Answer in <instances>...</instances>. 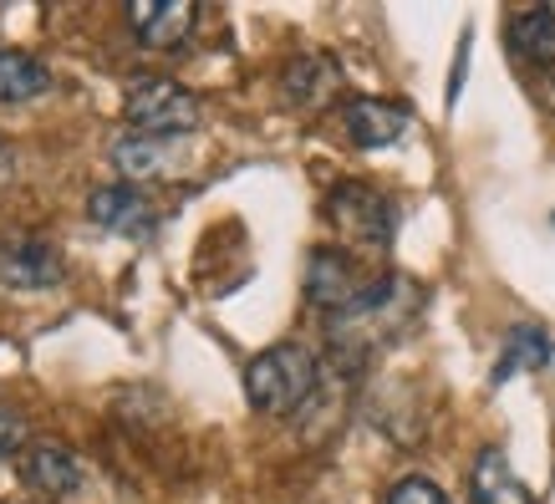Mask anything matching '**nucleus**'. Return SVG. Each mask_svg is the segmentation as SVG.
I'll return each mask as SVG.
<instances>
[{
    "instance_id": "nucleus-20",
    "label": "nucleus",
    "mask_w": 555,
    "mask_h": 504,
    "mask_svg": "<svg viewBox=\"0 0 555 504\" xmlns=\"http://www.w3.org/2000/svg\"><path fill=\"white\" fill-rule=\"evenodd\" d=\"M5 184H16V148L0 138V189Z\"/></svg>"
},
{
    "instance_id": "nucleus-13",
    "label": "nucleus",
    "mask_w": 555,
    "mask_h": 504,
    "mask_svg": "<svg viewBox=\"0 0 555 504\" xmlns=\"http://www.w3.org/2000/svg\"><path fill=\"white\" fill-rule=\"evenodd\" d=\"M509 51L530 62L540 72H555V11L551 5H530V11H515L505 26Z\"/></svg>"
},
{
    "instance_id": "nucleus-16",
    "label": "nucleus",
    "mask_w": 555,
    "mask_h": 504,
    "mask_svg": "<svg viewBox=\"0 0 555 504\" xmlns=\"http://www.w3.org/2000/svg\"><path fill=\"white\" fill-rule=\"evenodd\" d=\"M551 336H545V326H530V321H520V326H509L505 336V347H500V362H494V372H489V383L500 387L509 383L515 372H540V367H551Z\"/></svg>"
},
{
    "instance_id": "nucleus-9",
    "label": "nucleus",
    "mask_w": 555,
    "mask_h": 504,
    "mask_svg": "<svg viewBox=\"0 0 555 504\" xmlns=\"http://www.w3.org/2000/svg\"><path fill=\"white\" fill-rule=\"evenodd\" d=\"M194 21H199V11L189 0H133L128 5V26H133L138 47H149V51L184 47Z\"/></svg>"
},
{
    "instance_id": "nucleus-1",
    "label": "nucleus",
    "mask_w": 555,
    "mask_h": 504,
    "mask_svg": "<svg viewBox=\"0 0 555 504\" xmlns=\"http://www.w3.org/2000/svg\"><path fill=\"white\" fill-rule=\"evenodd\" d=\"M423 311V286L408 281L398 270H387L377 281H367V290L357 296V306H347L341 316H332V352L341 362H367L372 352L392 347L398 336H408V326L418 321Z\"/></svg>"
},
{
    "instance_id": "nucleus-5",
    "label": "nucleus",
    "mask_w": 555,
    "mask_h": 504,
    "mask_svg": "<svg viewBox=\"0 0 555 504\" xmlns=\"http://www.w3.org/2000/svg\"><path fill=\"white\" fill-rule=\"evenodd\" d=\"M362 290H367V281H362L357 260L341 245H317L311 250V260H306V306L311 311H321V316L332 321L347 306H357Z\"/></svg>"
},
{
    "instance_id": "nucleus-7",
    "label": "nucleus",
    "mask_w": 555,
    "mask_h": 504,
    "mask_svg": "<svg viewBox=\"0 0 555 504\" xmlns=\"http://www.w3.org/2000/svg\"><path fill=\"white\" fill-rule=\"evenodd\" d=\"M87 219L98 224V230H107V235H128V240H149L153 235V204L149 194L138 184H102L92 189V199H87Z\"/></svg>"
},
{
    "instance_id": "nucleus-12",
    "label": "nucleus",
    "mask_w": 555,
    "mask_h": 504,
    "mask_svg": "<svg viewBox=\"0 0 555 504\" xmlns=\"http://www.w3.org/2000/svg\"><path fill=\"white\" fill-rule=\"evenodd\" d=\"M341 87V67L332 62V56H321V51H306V56H296L286 72H281V92H286L291 107H326V102L337 98Z\"/></svg>"
},
{
    "instance_id": "nucleus-18",
    "label": "nucleus",
    "mask_w": 555,
    "mask_h": 504,
    "mask_svg": "<svg viewBox=\"0 0 555 504\" xmlns=\"http://www.w3.org/2000/svg\"><path fill=\"white\" fill-rule=\"evenodd\" d=\"M31 443H26V418H21L16 408H0V458L11 454H26Z\"/></svg>"
},
{
    "instance_id": "nucleus-17",
    "label": "nucleus",
    "mask_w": 555,
    "mask_h": 504,
    "mask_svg": "<svg viewBox=\"0 0 555 504\" xmlns=\"http://www.w3.org/2000/svg\"><path fill=\"white\" fill-rule=\"evenodd\" d=\"M387 504H454V500L428 474H408V479H398V484L387 489Z\"/></svg>"
},
{
    "instance_id": "nucleus-14",
    "label": "nucleus",
    "mask_w": 555,
    "mask_h": 504,
    "mask_svg": "<svg viewBox=\"0 0 555 504\" xmlns=\"http://www.w3.org/2000/svg\"><path fill=\"white\" fill-rule=\"evenodd\" d=\"M107 158H113V168L122 173V184H143V179H158V173H169L173 138L122 133V138H113V148H107Z\"/></svg>"
},
{
    "instance_id": "nucleus-15",
    "label": "nucleus",
    "mask_w": 555,
    "mask_h": 504,
    "mask_svg": "<svg viewBox=\"0 0 555 504\" xmlns=\"http://www.w3.org/2000/svg\"><path fill=\"white\" fill-rule=\"evenodd\" d=\"M56 77H51L47 62H36L31 51H11L0 47V107H21V102L47 98Z\"/></svg>"
},
{
    "instance_id": "nucleus-6",
    "label": "nucleus",
    "mask_w": 555,
    "mask_h": 504,
    "mask_svg": "<svg viewBox=\"0 0 555 504\" xmlns=\"http://www.w3.org/2000/svg\"><path fill=\"white\" fill-rule=\"evenodd\" d=\"M67 281L62 250L41 235H5L0 240V286L5 290H56Z\"/></svg>"
},
{
    "instance_id": "nucleus-19",
    "label": "nucleus",
    "mask_w": 555,
    "mask_h": 504,
    "mask_svg": "<svg viewBox=\"0 0 555 504\" xmlns=\"http://www.w3.org/2000/svg\"><path fill=\"white\" fill-rule=\"evenodd\" d=\"M469 31L459 36V56H454V72H449V92H443V102H449V107H454L459 102V92H464V72H469Z\"/></svg>"
},
{
    "instance_id": "nucleus-10",
    "label": "nucleus",
    "mask_w": 555,
    "mask_h": 504,
    "mask_svg": "<svg viewBox=\"0 0 555 504\" xmlns=\"http://www.w3.org/2000/svg\"><path fill=\"white\" fill-rule=\"evenodd\" d=\"M408 107L403 102H383V98H352L341 107V133L352 138L357 148H392L408 133Z\"/></svg>"
},
{
    "instance_id": "nucleus-11",
    "label": "nucleus",
    "mask_w": 555,
    "mask_h": 504,
    "mask_svg": "<svg viewBox=\"0 0 555 504\" xmlns=\"http://www.w3.org/2000/svg\"><path fill=\"white\" fill-rule=\"evenodd\" d=\"M469 504H535V494L525 489V479L515 474V464L505 458V449H479L469 469Z\"/></svg>"
},
{
    "instance_id": "nucleus-2",
    "label": "nucleus",
    "mask_w": 555,
    "mask_h": 504,
    "mask_svg": "<svg viewBox=\"0 0 555 504\" xmlns=\"http://www.w3.org/2000/svg\"><path fill=\"white\" fill-rule=\"evenodd\" d=\"M317 383H321V367L301 341H275L266 352H255L250 367H245V398L266 418H291L296 408L311 403Z\"/></svg>"
},
{
    "instance_id": "nucleus-8",
    "label": "nucleus",
    "mask_w": 555,
    "mask_h": 504,
    "mask_svg": "<svg viewBox=\"0 0 555 504\" xmlns=\"http://www.w3.org/2000/svg\"><path fill=\"white\" fill-rule=\"evenodd\" d=\"M21 479H26V489H36L41 500H72V494L82 489L87 469L67 443L47 438V443H31V449L21 454Z\"/></svg>"
},
{
    "instance_id": "nucleus-4",
    "label": "nucleus",
    "mask_w": 555,
    "mask_h": 504,
    "mask_svg": "<svg viewBox=\"0 0 555 504\" xmlns=\"http://www.w3.org/2000/svg\"><path fill=\"white\" fill-rule=\"evenodd\" d=\"M326 215L337 224V235L362 255H387L392 250V235H398V209L387 194H377L372 184H337L326 194Z\"/></svg>"
},
{
    "instance_id": "nucleus-3",
    "label": "nucleus",
    "mask_w": 555,
    "mask_h": 504,
    "mask_svg": "<svg viewBox=\"0 0 555 504\" xmlns=\"http://www.w3.org/2000/svg\"><path fill=\"white\" fill-rule=\"evenodd\" d=\"M122 122H128V133L173 138V143H179V138L194 133V128L204 122V107L189 87L143 72V77H133L128 92H122Z\"/></svg>"
}]
</instances>
